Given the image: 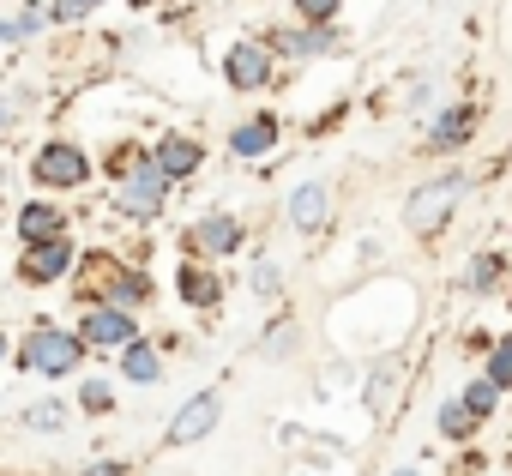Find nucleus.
Instances as JSON below:
<instances>
[{
  "mask_svg": "<svg viewBox=\"0 0 512 476\" xmlns=\"http://www.w3.org/2000/svg\"><path fill=\"white\" fill-rule=\"evenodd\" d=\"M217 422H223V398H217V392H193V398L175 410V422L163 428V446H193V440H205Z\"/></svg>",
  "mask_w": 512,
  "mask_h": 476,
  "instance_id": "obj_10",
  "label": "nucleus"
},
{
  "mask_svg": "<svg viewBox=\"0 0 512 476\" xmlns=\"http://www.w3.org/2000/svg\"><path fill=\"white\" fill-rule=\"evenodd\" d=\"M73 223H67V211L61 205H49V199H31L25 211H19V242L25 248H43V242H61Z\"/></svg>",
  "mask_w": 512,
  "mask_h": 476,
  "instance_id": "obj_12",
  "label": "nucleus"
},
{
  "mask_svg": "<svg viewBox=\"0 0 512 476\" xmlns=\"http://www.w3.org/2000/svg\"><path fill=\"white\" fill-rule=\"evenodd\" d=\"M482 374H488V380H494L500 392L512 386V332H506V338H500V344L488 350V368H482Z\"/></svg>",
  "mask_w": 512,
  "mask_h": 476,
  "instance_id": "obj_24",
  "label": "nucleus"
},
{
  "mask_svg": "<svg viewBox=\"0 0 512 476\" xmlns=\"http://www.w3.org/2000/svg\"><path fill=\"white\" fill-rule=\"evenodd\" d=\"M97 272H103V278H97V284H103V290H97V302H103V308L139 314V308L151 302V278H145L139 266H115V260H97Z\"/></svg>",
  "mask_w": 512,
  "mask_h": 476,
  "instance_id": "obj_8",
  "label": "nucleus"
},
{
  "mask_svg": "<svg viewBox=\"0 0 512 476\" xmlns=\"http://www.w3.org/2000/svg\"><path fill=\"white\" fill-rule=\"evenodd\" d=\"M434 422H440L446 440H470V434H476V416L464 410V398H446V404L434 410Z\"/></svg>",
  "mask_w": 512,
  "mask_h": 476,
  "instance_id": "obj_22",
  "label": "nucleus"
},
{
  "mask_svg": "<svg viewBox=\"0 0 512 476\" xmlns=\"http://www.w3.org/2000/svg\"><path fill=\"white\" fill-rule=\"evenodd\" d=\"M326 217H332V187L326 181H302L290 193V229L296 235H314V229H326Z\"/></svg>",
  "mask_w": 512,
  "mask_h": 476,
  "instance_id": "obj_14",
  "label": "nucleus"
},
{
  "mask_svg": "<svg viewBox=\"0 0 512 476\" xmlns=\"http://www.w3.org/2000/svg\"><path fill=\"white\" fill-rule=\"evenodd\" d=\"M223 79H229V91H266V85L278 79L272 43H266V37H235V43L223 49Z\"/></svg>",
  "mask_w": 512,
  "mask_h": 476,
  "instance_id": "obj_5",
  "label": "nucleus"
},
{
  "mask_svg": "<svg viewBox=\"0 0 512 476\" xmlns=\"http://www.w3.org/2000/svg\"><path fill=\"white\" fill-rule=\"evenodd\" d=\"M247 242V229H241V217H229V211H205L193 229H187V248L205 260V266H217V260H229L235 248Z\"/></svg>",
  "mask_w": 512,
  "mask_h": 476,
  "instance_id": "obj_7",
  "label": "nucleus"
},
{
  "mask_svg": "<svg viewBox=\"0 0 512 476\" xmlns=\"http://www.w3.org/2000/svg\"><path fill=\"white\" fill-rule=\"evenodd\" d=\"M464 193H470V175H464V169H446V175L422 181V187L410 193V205H404L410 235H440V229H446V217L464 205Z\"/></svg>",
  "mask_w": 512,
  "mask_h": 476,
  "instance_id": "obj_3",
  "label": "nucleus"
},
{
  "mask_svg": "<svg viewBox=\"0 0 512 476\" xmlns=\"http://www.w3.org/2000/svg\"><path fill=\"white\" fill-rule=\"evenodd\" d=\"M175 296H181L187 308H217V302H223V278H217V266L187 260V266L175 272Z\"/></svg>",
  "mask_w": 512,
  "mask_h": 476,
  "instance_id": "obj_15",
  "label": "nucleus"
},
{
  "mask_svg": "<svg viewBox=\"0 0 512 476\" xmlns=\"http://www.w3.org/2000/svg\"><path fill=\"white\" fill-rule=\"evenodd\" d=\"M79 404H85L91 416H103V410L115 404V386H109V380H85V386H79Z\"/></svg>",
  "mask_w": 512,
  "mask_h": 476,
  "instance_id": "obj_26",
  "label": "nucleus"
},
{
  "mask_svg": "<svg viewBox=\"0 0 512 476\" xmlns=\"http://www.w3.org/2000/svg\"><path fill=\"white\" fill-rule=\"evenodd\" d=\"M73 260H79L73 235H61V242H43V248H25V254H19V284H31V290L61 284V278L73 272Z\"/></svg>",
  "mask_w": 512,
  "mask_h": 476,
  "instance_id": "obj_9",
  "label": "nucleus"
},
{
  "mask_svg": "<svg viewBox=\"0 0 512 476\" xmlns=\"http://www.w3.org/2000/svg\"><path fill=\"white\" fill-rule=\"evenodd\" d=\"M79 344L85 350H127V344H139V320L133 314H121V308H103V302H91L85 308V320H79Z\"/></svg>",
  "mask_w": 512,
  "mask_h": 476,
  "instance_id": "obj_6",
  "label": "nucleus"
},
{
  "mask_svg": "<svg viewBox=\"0 0 512 476\" xmlns=\"http://www.w3.org/2000/svg\"><path fill=\"white\" fill-rule=\"evenodd\" d=\"M151 157H157V169H163L169 181H187V175L205 163V145H199V139H187V133H163Z\"/></svg>",
  "mask_w": 512,
  "mask_h": 476,
  "instance_id": "obj_16",
  "label": "nucleus"
},
{
  "mask_svg": "<svg viewBox=\"0 0 512 476\" xmlns=\"http://www.w3.org/2000/svg\"><path fill=\"white\" fill-rule=\"evenodd\" d=\"M49 25V13L43 7H19V13H0V43H25V37H37Z\"/></svg>",
  "mask_w": 512,
  "mask_h": 476,
  "instance_id": "obj_21",
  "label": "nucleus"
},
{
  "mask_svg": "<svg viewBox=\"0 0 512 476\" xmlns=\"http://www.w3.org/2000/svg\"><path fill=\"white\" fill-rule=\"evenodd\" d=\"M0 181H7V169H0Z\"/></svg>",
  "mask_w": 512,
  "mask_h": 476,
  "instance_id": "obj_33",
  "label": "nucleus"
},
{
  "mask_svg": "<svg viewBox=\"0 0 512 476\" xmlns=\"http://www.w3.org/2000/svg\"><path fill=\"white\" fill-rule=\"evenodd\" d=\"M169 175L157 169V157L151 151H115V193H109V205L121 211V217H139V223H151L163 205H169Z\"/></svg>",
  "mask_w": 512,
  "mask_h": 476,
  "instance_id": "obj_1",
  "label": "nucleus"
},
{
  "mask_svg": "<svg viewBox=\"0 0 512 476\" xmlns=\"http://www.w3.org/2000/svg\"><path fill=\"white\" fill-rule=\"evenodd\" d=\"M13 362H19L25 374L67 380V374H79V362H85V344H79V332H67V326H49V320H37V326L25 332V344L13 350Z\"/></svg>",
  "mask_w": 512,
  "mask_h": 476,
  "instance_id": "obj_2",
  "label": "nucleus"
},
{
  "mask_svg": "<svg viewBox=\"0 0 512 476\" xmlns=\"http://www.w3.org/2000/svg\"><path fill=\"white\" fill-rule=\"evenodd\" d=\"M103 7V0H55L49 7V19H61V25H79V19H91Z\"/></svg>",
  "mask_w": 512,
  "mask_h": 476,
  "instance_id": "obj_27",
  "label": "nucleus"
},
{
  "mask_svg": "<svg viewBox=\"0 0 512 476\" xmlns=\"http://www.w3.org/2000/svg\"><path fill=\"white\" fill-rule=\"evenodd\" d=\"M266 43H272V55H296V61H308V55H332L338 49V25H296V31H266Z\"/></svg>",
  "mask_w": 512,
  "mask_h": 476,
  "instance_id": "obj_13",
  "label": "nucleus"
},
{
  "mask_svg": "<svg viewBox=\"0 0 512 476\" xmlns=\"http://www.w3.org/2000/svg\"><path fill=\"white\" fill-rule=\"evenodd\" d=\"M500 278H506V254L482 248V254H470V266L458 272V290H464V296H488V290H500Z\"/></svg>",
  "mask_w": 512,
  "mask_h": 476,
  "instance_id": "obj_18",
  "label": "nucleus"
},
{
  "mask_svg": "<svg viewBox=\"0 0 512 476\" xmlns=\"http://www.w3.org/2000/svg\"><path fill=\"white\" fill-rule=\"evenodd\" d=\"M458 398H464V410H470L476 422H488V416H494V404H500V386H494V380L482 374V380H470V386H464Z\"/></svg>",
  "mask_w": 512,
  "mask_h": 476,
  "instance_id": "obj_23",
  "label": "nucleus"
},
{
  "mask_svg": "<svg viewBox=\"0 0 512 476\" xmlns=\"http://www.w3.org/2000/svg\"><path fill=\"white\" fill-rule=\"evenodd\" d=\"M476 121H482L476 103H452V109H440L434 127H428V139H422V151H458V145H470V139H476Z\"/></svg>",
  "mask_w": 512,
  "mask_h": 476,
  "instance_id": "obj_11",
  "label": "nucleus"
},
{
  "mask_svg": "<svg viewBox=\"0 0 512 476\" xmlns=\"http://www.w3.org/2000/svg\"><path fill=\"white\" fill-rule=\"evenodd\" d=\"M278 115H253V121H241L235 133H229V157H272L278 151Z\"/></svg>",
  "mask_w": 512,
  "mask_h": 476,
  "instance_id": "obj_17",
  "label": "nucleus"
},
{
  "mask_svg": "<svg viewBox=\"0 0 512 476\" xmlns=\"http://www.w3.org/2000/svg\"><path fill=\"white\" fill-rule=\"evenodd\" d=\"M500 476H512V470H500Z\"/></svg>",
  "mask_w": 512,
  "mask_h": 476,
  "instance_id": "obj_34",
  "label": "nucleus"
},
{
  "mask_svg": "<svg viewBox=\"0 0 512 476\" xmlns=\"http://www.w3.org/2000/svg\"><path fill=\"white\" fill-rule=\"evenodd\" d=\"M73 422V410L61 404V398H43V404H25V416H19V428L25 434H61Z\"/></svg>",
  "mask_w": 512,
  "mask_h": 476,
  "instance_id": "obj_20",
  "label": "nucleus"
},
{
  "mask_svg": "<svg viewBox=\"0 0 512 476\" xmlns=\"http://www.w3.org/2000/svg\"><path fill=\"white\" fill-rule=\"evenodd\" d=\"M133 7H157V0H133Z\"/></svg>",
  "mask_w": 512,
  "mask_h": 476,
  "instance_id": "obj_32",
  "label": "nucleus"
},
{
  "mask_svg": "<svg viewBox=\"0 0 512 476\" xmlns=\"http://www.w3.org/2000/svg\"><path fill=\"white\" fill-rule=\"evenodd\" d=\"M121 380H133V386H151V380H163V344H127L121 350Z\"/></svg>",
  "mask_w": 512,
  "mask_h": 476,
  "instance_id": "obj_19",
  "label": "nucleus"
},
{
  "mask_svg": "<svg viewBox=\"0 0 512 476\" xmlns=\"http://www.w3.org/2000/svg\"><path fill=\"white\" fill-rule=\"evenodd\" d=\"M392 476H422V464H398V470H392Z\"/></svg>",
  "mask_w": 512,
  "mask_h": 476,
  "instance_id": "obj_30",
  "label": "nucleus"
},
{
  "mask_svg": "<svg viewBox=\"0 0 512 476\" xmlns=\"http://www.w3.org/2000/svg\"><path fill=\"white\" fill-rule=\"evenodd\" d=\"M31 181L43 193H79L91 181V157L73 145V139H43L37 157H31Z\"/></svg>",
  "mask_w": 512,
  "mask_h": 476,
  "instance_id": "obj_4",
  "label": "nucleus"
},
{
  "mask_svg": "<svg viewBox=\"0 0 512 476\" xmlns=\"http://www.w3.org/2000/svg\"><path fill=\"white\" fill-rule=\"evenodd\" d=\"M79 476H127V464H121V458H97V464H85Z\"/></svg>",
  "mask_w": 512,
  "mask_h": 476,
  "instance_id": "obj_29",
  "label": "nucleus"
},
{
  "mask_svg": "<svg viewBox=\"0 0 512 476\" xmlns=\"http://www.w3.org/2000/svg\"><path fill=\"white\" fill-rule=\"evenodd\" d=\"M7 356H13V344H7V332H0V362H7Z\"/></svg>",
  "mask_w": 512,
  "mask_h": 476,
  "instance_id": "obj_31",
  "label": "nucleus"
},
{
  "mask_svg": "<svg viewBox=\"0 0 512 476\" xmlns=\"http://www.w3.org/2000/svg\"><path fill=\"white\" fill-rule=\"evenodd\" d=\"M338 7H344V0H296V13H302V25H332L338 19Z\"/></svg>",
  "mask_w": 512,
  "mask_h": 476,
  "instance_id": "obj_25",
  "label": "nucleus"
},
{
  "mask_svg": "<svg viewBox=\"0 0 512 476\" xmlns=\"http://www.w3.org/2000/svg\"><path fill=\"white\" fill-rule=\"evenodd\" d=\"M278 290H284L278 266H272V260H260V266H253V296H278Z\"/></svg>",
  "mask_w": 512,
  "mask_h": 476,
  "instance_id": "obj_28",
  "label": "nucleus"
}]
</instances>
